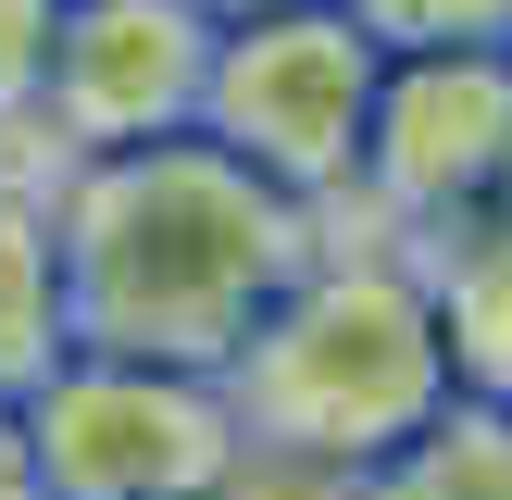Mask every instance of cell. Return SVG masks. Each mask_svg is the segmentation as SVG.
I'll use <instances>...</instances> for the list:
<instances>
[{
  "instance_id": "cell-4",
  "label": "cell",
  "mask_w": 512,
  "mask_h": 500,
  "mask_svg": "<svg viewBox=\"0 0 512 500\" xmlns=\"http://www.w3.org/2000/svg\"><path fill=\"white\" fill-rule=\"evenodd\" d=\"M13 425L38 463V500H225V475L250 450L213 375L88 363V350H63Z\"/></svg>"
},
{
  "instance_id": "cell-10",
  "label": "cell",
  "mask_w": 512,
  "mask_h": 500,
  "mask_svg": "<svg viewBox=\"0 0 512 500\" xmlns=\"http://www.w3.org/2000/svg\"><path fill=\"white\" fill-rule=\"evenodd\" d=\"M375 38V63H425V50H512V0H338Z\"/></svg>"
},
{
  "instance_id": "cell-12",
  "label": "cell",
  "mask_w": 512,
  "mask_h": 500,
  "mask_svg": "<svg viewBox=\"0 0 512 500\" xmlns=\"http://www.w3.org/2000/svg\"><path fill=\"white\" fill-rule=\"evenodd\" d=\"M225 500H363V475H325V463H275V450H238Z\"/></svg>"
},
{
  "instance_id": "cell-5",
  "label": "cell",
  "mask_w": 512,
  "mask_h": 500,
  "mask_svg": "<svg viewBox=\"0 0 512 500\" xmlns=\"http://www.w3.org/2000/svg\"><path fill=\"white\" fill-rule=\"evenodd\" d=\"M512 188V50H425V63L375 75L363 163H350V213L325 238H438L450 213H475Z\"/></svg>"
},
{
  "instance_id": "cell-1",
  "label": "cell",
  "mask_w": 512,
  "mask_h": 500,
  "mask_svg": "<svg viewBox=\"0 0 512 500\" xmlns=\"http://www.w3.org/2000/svg\"><path fill=\"white\" fill-rule=\"evenodd\" d=\"M50 188V263H63V338L88 363L213 375L250 350V325L313 275L325 225L213 138H150L113 163H63Z\"/></svg>"
},
{
  "instance_id": "cell-8",
  "label": "cell",
  "mask_w": 512,
  "mask_h": 500,
  "mask_svg": "<svg viewBox=\"0 0 512 500\" xmlns=\"http://www.w3.org/2000/svg\"><path fill=\"white\" fill-rule=\"evenodd\" d=\"M63 350L75 338H63V263H50V188L38 163H0V413H25Z\"/></svg>"
},
{
  "instance_id": "cell-2",
  "label": "cell",
  "mask_w": 512,
  "mask_h": 500,
  "mask_svg": "<svg viewBox=\"0 0 512 500\" xmlns=\"http://www.w3.org/2000/svg\"><path fill=\"white\" fill-rule=\"evenodd\" d=\"M450 350L438 313H425L413 263L388 238H325L313 275L250 325V350L225 363V413H238L250 450L275 463H325V475H363L413 438L425 413H450Z\"/></svg>"
},
{
  "instance_id": "cell-13",
  "label": "cell",
  "mask_w": 512,
  "mask_h": 500,
  "mask_svg": "<svg viewBox=\"0 0 512 500\" xmlns=\"http://www.w3.org/2000/svg\"><path fill=\"white\" fill-rule=\"evenodd\" d=\"M0 500H38V463H25V425L0 413Z\"/></svg>"
},
{
  "instance_id": "cell-15",
  "label": "cell",
  "mask_w": 512,
  "mask_h": 500,
  "mask_svg": "<svg viewBox=\"0 0 512 500\" xmlns=\"http://www.w3.org/2000/svg\"><path fill=\"white\" fill-rule=\"evenodd\" d=\"M0 163H13V150H0Z\"/></svg>"
},
{
  "instance_id": "cell-3",
  "label": "cell",
  "mask_w": 512,
  "mask_h": 500,
  "mask_svg": "<svg viewBox=\"0 0 512 500\" xmlns=\"http://www.w3.org/2000/svg\"><path fill=\"white\" fill-rule=\"evenodd\" d=\"M375 38L338 0L300 13H250L213 25V75H200V138L225 163H250L263 188H288L313 225L350 213V163H363V113H375Z\"/></svg>"
},
{
  "instance_id": "cell-9",
  "label": "cell",
  "mask_w": 512,
  "mask_h": 500,
  "mask_svg": "<svg viewBox=\"0 0 512 500\" xmlns=\"http://www.w3.org/2000/svg\"><path fill=\"white\" fill-rule=\"evenodd\" d=\"M363 500H512V413L500 400L425 413L388 463H363Z\"/></svg>"
},
{
  "instance_id": "cell-14",
  "label": "cell",
  "mask_w": 512,
  "mask_h": 500,
  "mask_svg": "<svg viewBox=\"0 0 512 500\" xmlns=\"http://www.w3.org/2000/svg\"><path fill=\"white\" fill-rule=\"evenodd\" d=\"M200 25H250V13H300V0H188Z\"/></svg>"
},
{
  "instance_id": "cell-11",
  "label": "cell",
  "mask_w": 512,
  "mask_h": 500,
  "mask_svg": "<svg viewBox=\"0 0 512 500\" xmlns=\"http://www.w3.org/2000/svg\"><path fill=\"white\" fill-rule=\"evenodd\" d=\"M50 25L63 0H0V150L38 125V75H50Z\"/></svg>"
},
{
  "instance_id": "cell-6",
  "label": "cell",
  "mask_w": 512,
  "mask_h": 500,
  "mask_svg": "<svg viewBox=\"0 0 512 500\" xmlns=\"http://www.w3.org/2000/svg\"><path fill=\"white\" fill-rule=\"evenodd\" d=\"M200 75H213V25L188 0H63L25 138H50V163H113V150L188 138Z\"/></svg>"
},
{
  "instance_id": "cell-7",
  "label": "cell",
  "mask_w": 512,
  "mask_h": 500,
  "mask_svg": "<svg viewBox=\"0 0 512 500\" xmlns=\"http://www.w3.org/2000/svg\"><path fill=\"white\" fill-rule=\"evenodd\" d=\"M438 313V350H450V388L463 400H500L512 413V188H488L475 213H450L438 238L400 250Z\"/></svg>"
}]
</instances>
